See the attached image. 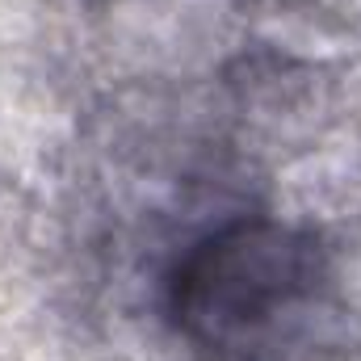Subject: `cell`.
Instances as JSON below:
<instances>
[{"label":"cell","instance_id":"1","mask_svg":"<svg viewBox=\"0 0 361 361\" xmlns=\"http://www.w3.org/2000/svg\"><path fill=\"white\" fill-rule=\"evenodd\" d=\"M164 315L210 361H294L341 315L336 248L311 223L231 219L173 261Z\"/></svg>","mask_w":361,"mask_h":361}]
</instances>
